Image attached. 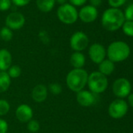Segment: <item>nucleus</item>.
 <instances>
[{"label": "nucleus", "mask_w": 133, "mask_h": 133, "mask_svg": "<svg viewBox=\"0 0 133 133\" xmlns=\"http://www.w3.org/2000/svg\"><path fill=\"white\" fill-rule=\"evenodd\" d=\"M125 19L124 12L118 8H109L104 11L101 23L103 26L108 31H115L120 29Z\"/></svg>", "instance_id": "obj_1"}, {"label": "nucleus", "mask_w": 133, "mask_h": 133, "mask_svg": "<svg viewBox=\"0 0 133 133\" xmlns=\"http://www.w3.org/2000/svg\"><path fill=\"white\" fill-rule=\"evenodd\" d=\"M88 77L89 74L85 69H74L67 75V86L71 91L78 93L82 90L87 84Z\"/></svg>", "instance_id": "obj_2"}, {"label": "nucleus", "mask_w": 133, "mask_h": 133, "mask_svg": "<svg viewBox=\"0 0 133 133\" xmlns=\"http://www.w3.org/2000/svg\"><path fill=\"white\" fill-rule=\"evenodd\" d=\"M130 47L124 41H118L112 42L107 48L108 59L113 62H120L126 60L130 55Z\"/></svg>", "instance_id": "obj_3"}, {"label": "nucleus", "mask_w": 133, "mask_h": 133, "mask_svg": "<svg viewBox=\"0 0 133 133\" xmlns=\"http://www.w3.org/2000/svg\"><path fill=\"white\" fill-rule=\"evenodd\" d=\"M87 84L91 92L96 94H99L107 90L108 86V80L106 76L99 71L93 72L89 75Z\"/></svg>", "instance_id": "obj_4"}, {"label": "nucleus", "mask_w": 133, "mask_h": 133, "mask_svg": "<svg viewBox=\"0 0 133 133\" xmlns=\"http://www.w3.org/2000/svg\"><path fill=\"white\" fill-rule=\"evenodd\" d=\"M58 19L65 24H73L78 19V12L76 7L70 3L60 5L56 12Z\"/></svg>", "instance_id": "obj_5"}, {"label": "nucleus", "mask_w": 133, "mask_h": 133, "mask_svg": "<svg viewBox=\"0 0 133 133\" xmlns=\"http://www.w3.org/2000/svg\"><path fill=\"white\" fill-rule=\"evenodd\" d=\"M89 43L88 36L82 31H77L72 34L70 38V46L74 51H82L85 50Z\"/></svg>", "instance_id": "obj_6"}, {"label": "nucleus", "mask_w": 133, "mask_h": 133, "mask_svg": "<svg viewBox=\"0 0 133 133\" xmlns=\"http://www.w3.org/2000/svg\"><path fill=\"white\" fill-rule=\"evenodd\" d=\"M128 104L122 99H117L114 101L109 106L108 113L113 118H122L128 111Z\"/></svg>", "instance_id": "obj_7"}, {"label": "nucleus", "mask_w": 133, "mask_h": 133, "mask_svg": "<svg viewBox=\"0 0 133 133\" xmlns=\"http://www.w3.org/2000/svg\"><path fill=\"white\" fill-rule=\"evenodd\" d=\"M131 83L125 78H120L114 81L113 84V92L115 96L123 98L129 95L131 92Z\"/></svg>", "instance_id": "obj_8"}, {"label": "nucleus", "mask_w": 133, "mask_h": 133, "mask_svg": "<svg viewBox=\"0 0 133 133\" xmlns=\"http://www.w3.org/2000/svg\"><path fill=\"white\" fill-rule=\"evenodd\" d=\"M5 23L6 26L12 30H20L25 23V17L20 12H13L6 16Z\"/></svg>", "instance_id": "obj_9"}, {"label": "nucleus", "mask_w": 133, "mask_h": 133, "mask_svg": "<svg viewBox=\"0 0 133 133\" xmlns=\"http://www.w3.org/2000/svg\"><path fill=\"white\" fill-rule=\"evenodd\" d=\"M89 55L90 59L96 64H100L105 59L107 51L105 48L98 43H95L89 47Z\"/></svg>", "instance_id": "obj_10"}, {"label": "nucleus", "mask_w": 133, "mask_h": 133, "mask_svg": "<svg viewBox=\"0 0 133 133\" xmlns=\"http://www.w3.org/2000/svg\"><path fill=\"white\" fill-rule=\"evenodd\" d=\"M98 16L97 8L88 5L83 6L78 12V18L84 23H92L96 19Z\"/></svg>", "instance_id": "obj_11"}, {"label": "nucleus", "mask_w": 133, "mask_h": 133, "mask_svg": "<svg viewBox=\"0 0 133 133\" xmlns=\"http://www.w3.org/2000/svg\"><path fill=\"white\" fill-rule=\"evenodd\" d=\"M96 94L88 90H81L77 93L76 100L82 107H89L93 105L96 101Z\"/></svg>", "instance_id": "obj_12"}, {"label": "nucleus", "mask_w": 133, "mask_h": 133, "mask_svg": "<svg viewBox=\"0 0 133 133\" xmlns=\"http://www.w3.org/2000/svg\"><path fill=\"white\" fill-rule=\"evenodd\" d=\"M17 120L22 123H27L33 117L32 108L27 104H20L17 107L15 112Z\"/></svg>", "instance_id": "obj_13"}, {"label": "nucleus", "mask_w": 133, "mask_h": 133, "mask_svg": "<svg viewBox=\"0 0 133 133\" xmlns=\"http://www.w3.org/2000/svg\"><path fill=\"white\" fill-rule=\"evenodd\" d=\"M48 97V88L44 84L36 85L31 91V97L37 103H42Z\"/></svg>", "instance_id": "obj_14"}, {"label": "nucleus", "mask_w": 133, "mask_h": 133, "mask_svg": "<svg viewBox=\"0 0 133 133\" xmlns=\"http://www.w3.org/2000/svg\"><path fill=\"white\" fill-rule=\"evenodd\" d=\"M12 65V55L10 52L5 49H0V71L6 72Z\"/></svg>", "instance_id": "obj_15"}, {"label": "nucleus", "mask_w": 133, "mask_h": 133, "mask_svg": "<svg viewBox=\"0 0 133 133\" xmlns=\"http://www.w3.org/2000/svg\"><path fill=\"white\" fill-rule=\"evenodd\" d=\"M70 63L74 69H82L85 64V57L81 51H74L70 57Z\"/></svg>", "instance_id": "obj_16"}, {"label": "nucleus", "mask_w": 133, "mask_h": 133, "mask_svg": "<svg viewBox=\"0 0 133 133\" xmlns=\"http://www.w3.org/2000/svg\"><path fill=\"white\" fill-rule=\"evenodd\" d=\"M114 68V63L109 59H104L99 64V72L104 76H109L112 74Z\"/></svg>", "instance_id": "obj_17"}, {"label": "nucleus", "mask_w": 133, "mask_h": 133, "mask_svg": "<svg viewBox=\"0 0 133 133\" xmlns=\"http://www.w3.org/2000/svg\"><path fill=\"white\" fill-rule=\"evenodd\" d=\"M56 3V0H36L38 9L42 12H50Z\"/></svg>", "instance_id": "obj_18"}, {"label": "nucleus", "mask_w": 133, "mask_h": 133, "mask_svg": "<svg viewBox=\"0 0 133 133\" xmlns=\"http://www.w3.org/2000/svg\"><path fill=\"white\" fill-rule=\"evenodd\" d=\"M11 83V78L7 72L0 71V94L8 90Z\"/></svg>", "instance_id": "obj_19"}, {"label": "nucleus", "mask_w": 133, "mask_h": 133, "mask_svg": "<svg viewBox=\"0 0 133 133\" xmlns=\"http://www.w3.org/2000/svg\"><path fill=\"white\" fill-rule=\"evenodd\" d=\"M13 36V30L7 26H4L0 30V37L4 41H9Z\"/></svg>", "instance_id": "obj_20"}, {"label": "nucleus", "mask_w": 133, "mask_h": 133, "mask_svg": "<svg viewBox=\"0 0 133 133\" xmlns=\"http://www.w3.org/2000/svg\"><path fill=\"white\" fill-rule=\"evenodd\" d=\"M7 73L9 76V77L11 79H16L18 78L20 74H21V69L20 68V66L16 65H11L8 70H7Z\"/></svg>", "instance_id": "obj_21"}, {"label": "nucleus", "mask_w": 133, "mask_h": 133, "mask_svg": "<svg viewBox=\"0 0 133 133\" xmlns=\"http://www.w3.org/2000/svg\"><path fill=\"white\" fill-rule=\"evenodd\" d=\"M122 27L125 34L129 37H133V21H125Z\"/></svg>", "instance_id": "obj_22"}, {"label": "nucleus", "mask_w": 133, "mask_h": 133, "mask_svg": "<svg viewBox=\"0 0 133 133\" xmlns=\"http://www.w3.org/2000/svg\"><path fill=\"white\" fill-rule=\"evenodd\" d=\"M27 130L30 132L36 133L40 129V125H39V123H38V122L37 120L31 119L27 122Z\"/></svg>", "instance_id": "obj_23"}, {"label": "nucleus", "mask_w": 133, "mask_h": 133, "mask_svg": "<svg viewBox=\"0 0 133 133\" xmlns=\"http://www.w3.org/2000/svg\"><path fill=\"white\" fill-rule=\"evenodd\" d=\"M10 110V105L5 100L0 99V116H4Z\"/></svg>", "instance_id": "obj_24"}, {"label": "nucleus", "mask_w": 133, "mask_h": 133, "mask_svg": "<svg viewBox=\"0 0 133 133\" xmlns=\"http://www.w3.org/2000/svg\"><path fill=\"white\" fill-rule=\"evenodd\" d=\"M62 90L63 89H62L61 85L57 83H53L49 84V86L48 87V90H49V92L54 95H58V94H61Z\"/></svg>", "instance_id": "obj_25"}, {"label": "nucleus", "mask_w": 133, "mask_h": 133, "mask_svg": "<svg viewBox=\"0 0 133 133\" xmlns=\"http://www.w3.org/2000/svg\"><path fill=\"white\" fill-rule=\"evenodd\" d=\"M125 19L128 21H133V3L130 4L124 12Z\"/></svg>", "instance_id": "obj_26"}, {"label": "nucleus", "mask_w": 133, "mask_h": 133, "mask_svg": "<svg viewBox=\"0 0 133 133\" xmlns=\"http://www.w3.org/2000/svg\"><path fill=\"white\" fill-rule=\"evenodd\" d=\"M126 2V0H108V3L111 8H119Z\"/></svg>", "instance_id": "obj_27"}, {"label": "nucleus", "mask_w": 133, "mask_h": 133, "mask_svg": "<svg viewBox=\"0 0 133 133\" xmlns=\"http://www.w3.org/2000/svg\"><path fill=\"white\" fill-rule=\"evenodd\" d=\"M11 0H0V11H6L11 7Z\"/></svg>", "instance_id": "obj_28"}, {"label": "nucleus", "mask_w": 133, "mask_h": 133, "mask_svg": "<svg viewBox=\"0 0 133 133\" xmlns=\"http://www.w3.org/2000/svg\"><path fill=\"white\" fill-rule=\"evenodd\" d=\"M11 2L16 6L23 7L27 5L31 2V0H11Z\"/></svg>", "instance_id": "obj_29"}, {"label": "nucleus", "mask_w": 133, "mask_h": 133, "mask_svg": "<svg viewBox=\"0 0 133 133\" xmlns=\"http://www.w3.org/2000/svg\"><path fill=\"white\" fill-rule=\"evenodd\" d=\"M8 131V123L4 119L0 118V133H6Z\"/></svg>", "instance_id": "obj_30"}, {"label": "nucleus", "mask_w": 133, "mask_h": 133, "mask_svg": "<svg viewBox=\"0 0 133 133\" xmlns=\"http://www.w3.org/2000/svg\"><path fill=\"white\" fill-rule=\"evenodd\" d=\"M70 4H71L72 5L75 6H82L84 4H85V2H87V0H69Z\"/></svg>", "instance_id": "obj_31"}, {"label": "nucleus", "mask_w": 133, "mask_h": 133, "mask_svg": "<svg viewBox=\"0 0 133 133\" xmlns=\"http://www.w3.org/2000/svg\"><path fill=\"white\" fill-rule=\"evenodd\" d=\"M89 2H90V5L96 8L99 7L102 4V0H89Z\"/></svg>", "instance_id": "obj_32"}, {"label": "nucleus", "mask_w": 133, "mask_h": 133, "mask_svg": "<svg viewBox=\"0 0 133 133\" xmlns=\"http://www.w3.org/2000/svg\"><path fill=\"white\" fill-rule=\"evenodd\" d=\"M129 105L133 108V94H129Z\"/></svg>", "instance_id": "obj_33"}, {"label": "nucleus", "mask_w": 133, "mask_h": 133, "mask_svg": "<svg viewBox=\"0 0 133 133\" xmlns=\"http://www.w3.org/2000/svg\"><path fill=\"white\" fill-rule=\"evenodd\" d=\"M58 3H60V5H63V4H65L67 3V0H56Z\"/></svg>", "instance_id": "obj_34"}]
</instances>
